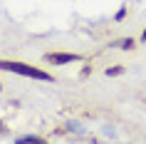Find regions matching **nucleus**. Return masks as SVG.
<instances>
[{
  "label": "nucleus",
  "instance_id": "f257e3e1",
  "mask_svg": "<svg viewBox=\"0 0 146 144\" xmlns=\"http://www.w3.org/2000/svg\"><path fill=\"white\" fill-rule=\"evenodd\" d=\"M0 70H8V72H17V75L25 77H35V80H42V82H52V75H47L37 67H30L25 62H15V60H0Z\"/></svg>",
  "mask_w": 146,
  "mask_h": 144
},
{
  "label": "nucleus",
  "instance_id": "0eeeda50",
  "mask_svg": "<svg viewBox=\"0 0 146 144\" xmlns=\"http://www.w3.org/2000/svg\"><path fill=\"white\" fill-rule=\"evenodd\" d=\"M0 129H3V122H0Z\"/></svg>",
  "mask_w": 146,
  "mask_h": 144
},
{
  "label": "nucleus",
  "instance_id": "20e7f679",
  "mask_svg": "<svg viewBox=\"0 0 146 144\" xmlns=\"http://www.w3.org/2000/svg\"><path fill=\"white\" fill-rule=\"evenodd\" d=\"M17 142H27V144H30V142H35V144H42V142H45V139H40V137H20V139H17Z\"/></svg>",
  "mask_w": 146,
  "mask_h": 144
},
{
  "label": "nucleus",
  "instance_id": "39448f33",
  "mask_svg": "<svg viewBox=\"0 0 146 144\" xmlns=\"http://www.w3.org/2000/svg\"><path fill=\"white\" fill-rule=\"evenodd\" d=\"M121 72H124L121 65H116V67H109V70H107V75H109V77H111V75H121Z\"/></svg>",
  "mask_w": 146,
  "mask_h": 144
},
{
  "label": "nucleus",
  "instance_id": "423d86ee",
  "mask_svg": "<svg viewBox=\"0 0 146 144\" xmlns=\"http://www.w3.org/2000/svg\"><path fill=\"white\" fill-rule=\"evenodd\" d=\"M141 40H146V30H144V32H141Z\"/></svg>",
  "mask_w": 146,
  "mask_h": 144
},
{
  "label": "nucleus",
  "instance_id": "7ed1b4c3",
  "mask_svg": "<svg viewBox=\"0 0 146 144\" xmlns=\"http://www.w3.org/2000/svg\"><path fill=\"white\" fill-rule=\"evenodd\" d=\"M134 45H136V40H134V38H124V40H119V47H121V50H131Z\"/></svg>",
  "mask_w": 146,
  "mask_h": 144
},
{
  "label": "nucleus",
  "instance_id": "f03ea898",
  "mask_svg": "<svg viewBox=\"0 0 146 144\" xmlns=\"http://www.w3.org/2000/svg\"><path fill=\"white\" fill-rule=\"evenodd\" d=\"M45 60L52 62V65H67V62H77L79 55H74V52H72V55H69V52H47Z\"/></svg>",
  "mask_w": 146,
  "mask_h": 144
}]
</instances>
